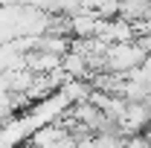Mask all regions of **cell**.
<instances>
[{
    "label": "cell",
    "mask_w": 151,
    "mask_h": 148,
    "mask_svg": "<svg viewBox=\"0 0 151 148\" xmlns=\"http://www.w3.org/2000/svg\"><path fill=\"white\" fill-rule=\"evenodd\" d=\"M145 61V50L137 41H125V44H111L105 50V73L128 75Z\"/></svg>",
    "instance_id": "6da1fadb"
}]
</instances>
